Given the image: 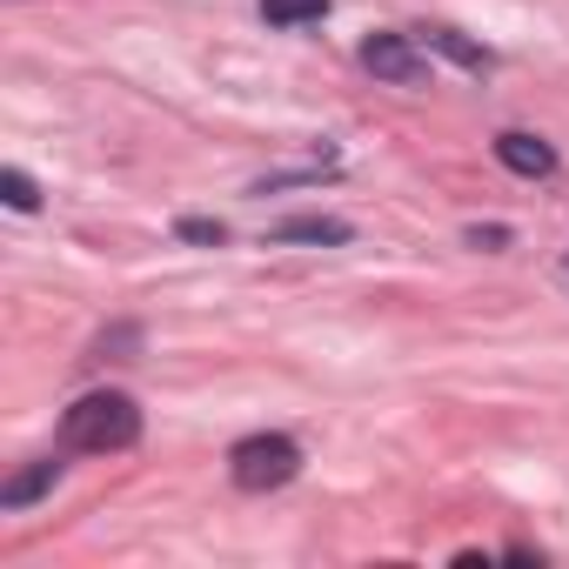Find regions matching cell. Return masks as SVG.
<instances>
[{"instance_id": "6da1fadb", "label": "cell", "mask_w": 569, "mask_h": 569, "mask_svg": "<svg viewBox=\"0 0 569 569\" xmlns=\"http://www.w3.org/2000/svg\"><path fill=\"white\" fill-rule=\"evenodd\" d=\"M134 442H141V402L121 389H94L61 416V449H74V456H114Z\"/></svg>"}, {"instance_id": "7a4b0ae2", "label": "cell", "mask_w": 569, "mask_h": 569, "mask_svg": "<svg viewBox=\"0 0 569 569\" xmlns=\"http://www.w3.org/2000/svg\"><path fill=\"white\" fill-rule=\"evenodd\" d=\"M228 476H234V489L268 496V489H281V482L302 476V449L289 436H241L228 449Z\"/></svg>"}, {"instance_id": "3957f363", "label": "cell", "mask_w": 569, "mask_h": 569, "mask_svg": "<svg viewBox=\"0 0 569 569\" xmlns=\"http://www.w3.org/2000/svg\"><path fill=\"white\" fill-rule=\"evenodd\" d=\"M362 68H369L376 81H396V88H422V81H429V61L416 54L409 34H369V41H362Z\"/></svg>"}, {"instance_id": "277c9868", "label": "cell", "mask_w": 569, "mask_h": 569, "mask_svg": "<svg viewBox=\"0 0 569 569\" xmlns=\"http://www.w3.org/2000/svg\"><path fill=\"white\" fill-rule=\"evenodd\" d=\"M496 161H502L509 174H529V181H542V174H556V148H549L542 134H522V128H509V134H496Z\"/></svg>"}, {"instance_id": "5b68a950", "label": "cell", "mask_w": 569, "mask_h": 569, "mask_svg": "<svg viewBox=\"0 0 569 569\" xmlns=\"http://www.w3.org/2000/svg\"><path fill=\"white\" fill-rule=\"evenodd\" d=\"M268 241H316V248H342L349 241V221L336 214H296V221H274Z\"/></svg>"}, {"instance_id": "8992f818", "label": "cell", "mask_w": 569, "mask_h": 569, "mask_svg": "<svg viewBox=\"0 0 569 569\" xmlns=\"http://www.w3.org/2000/svg\"><path fill=\"white\" fill-rule=\"evenodd\" d=\"M54 482H61V462H54V456H41L34 469H21L8 489H0V509H28V502H41Z\"/></svg>"}, {"instance_id": "52a82bcc", "label": "cell", "mask_w": 569, "mask_h": 569, "mask_svg": "<svg viewBox=\"0 0 569 569\" xmlns=\"http://www.w3.org/2000/svg\"><path fill=\"white\" fill-rule=\"evenodd\" d=\"M422 41H429L436 54H449L456 68H469V74H489V68H496V54H489V48H476V41H462L456 28H429Z\"/></svg>"}, {"instance_id": "ba28073f", "label": "cell", "mask_w": 569, "mask_h": 569, "mask_svg": "<svg viewBox=\"0 0 569 569\" xmlns=\"http://www.w3.org/2000/svg\"><path fill=\"white\" fill-rule=\"evenodd\" d=\"M329 14V0H261V21L268 28H309Z\"/></svg>"}, {"instance_id": "9c48e42d", "label": "cell", "mask_w": 569, "mask_h": 569, "mask_svg": "<svg viewBox=\"0 0 569 569\" xmlns=\"http://www.w3.org/2000/svg\"><path fill=\"white\" fill-rule=\"evenodd\" d=\"M0 194H8V208H21V214H34V208H41V188H34L21 168H0Z\"/></svg>"}, {"instance_id": "30bf717a", "label": "cell", "mask_w": 569, "mask_h": 569, "mask_svg": "<svg viewBox=\"0 0 569 569\" xmlns=\"http://www.w3.org/2000/svg\"><path fill=\"white\" fill-rule=\"evenodd\" d=\"M174 234H181V241H201V248H221V241H228V228H221V221H208V214H188Z\"/></svg>"}, {"instance_id": "8fae6325", "label": "cell", "mask_w": 569, "mask_h": 569, "mask_svg": "<svg viewBox=\"0 0 569 569\" xmlns=\"http://www.w3.org/2000/svg\"><path fill=\"white\" fill-rule=\"evenodd\" d=\"M469 248H509V228H496V221L489 228H469Z\"/></svg>"}]
</instances>
